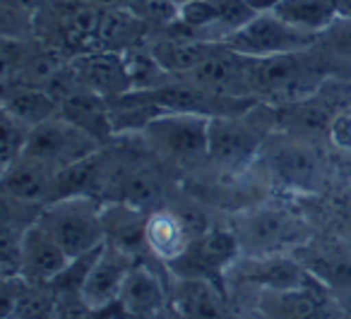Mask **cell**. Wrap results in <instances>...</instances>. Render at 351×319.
<instances>
[{"mask_svg":"<svg viewBox=\"0 0 351 319\" xmlns=\"http://www.w3.org/2000/svg\"><path fill=\"white\" fill-rule=\"evenodd\" d=\"M260 303L269 319H335L332 303L317 281L287 290H263Z\"/></svg>","mask_w":351,"mask_h":319,"instance_id":"obj_16","label":"cell"},{"mask_svg":"<svg viewBox=\"0 0 351 319\" xmlns=\"http://www.w3.org/2000/svg\"><path fill=\"white\" fill-rule=\"evenodd\" d=\"M269 10L287 20L289 25L313 34H322L339 20L337 0H277Z\"/></svg>","mask_w":351,"mask_h":319,"instance_id":"obj_23","label":"cell"},{"mask_svg":"<svg viewBox=\"0 0 351 319\" xmlns=\"http://www.w3.org/2000/svg\"><path fill=\"white\" fill-rule=\"evenodd\" d=\"M226 281L239 285H258L263 290H287L313 283L315 279L303 261L277 252V255L239 257L226 271Z\"/></svg>","mask_w":351,"mask_h":319,"instance_id":"obj_9","label":"cell"},{"mask_svg":"<svg viewBox=\"0 0 351 319\" xmlns=\"http://www.w3.org/2000/svg\"><path fill=\"white\" fill-rule=\"evenodd\" d=\"M234 233L245 255H277L284 245L301 240V223L277 209H258L248 214Z\"/></svg>","mask_w":351,"mask_h":319,"instance_id":"obj_11","label":"cell"},{"mask_svg":"<svg viewBox=\"0 0 351 319\" xmlns=\"http://www.w3.org/2000/svg\"><path fill=\"white\" fill-rule=\"evenodd\" d=\"M3 113L27 127H36L60 116V103L49 89L29 84H3Z\"/></svg>","mask_w":351,"mask_h":319,"instance_id":"obj_22","label":"cell"},{"mask_svg":"<svg viewBox=\"0 0 351 319\" xmlns=\"http://www.w3.org/2000/svg\"><path fill=\"white\" fill-rule=\"evenodd\" d=\"M56 170L29 156H20L15 164L3 168V194L22 207L44 209L51 202Z\"/></svg>","mask_w":351,"mask_h":319,"instance_id":"obj_15","label":"cell"},{"mask_svg":"<svg viewBox=\"0 0 351 319\" xmlns=\"http://www.w3.org/2000/svg\"><path fill=\"white\" fill-rule=\"evenodd\" d=\"M104 12L92 0H46L32 17V36L73 60L99 51Z\"/></svg>","mask_w":351,"mask_h":319,"instance_id":"obj_1","label":"cell"},{"mask_svg":"<svg viewBox=\"0 0 351 319\" xmlns=\"http://www.w3.org/2000/svg\"><path fill=\"white\" fill-rule=\"evenodd\" d=\"M169 3H173V5H183L186 0H169Z\"/></svg>","mask_w":351,"mask_h":319,"instance_id":"obj_29","label":"cell"},{"mask_svg":"<svg viewBox=\"0 0 351 319\" xmlns=\"http://www.w3.org/2000/svg\"><path fill=\"white\" fill-rule=\"evenodd\" d=\"M317 36L320 34L289 25L272 10H263L243 27L231 31L221 44L229 46L236 53L248 55V58H272V55L303 53L315 46Z\"/></svg>","mask_w":351,"mask_h":319,"instance_id":"obj_4","label":"cell"},{"mask_svg":"<svg viewBox=\"0 0 351 319\" xmlns=\"http://www.w3.org/2000/svg\"><path fill=\"white\" fill-rule=\"evenodd\" d=\"M241 257V242L234 231L212 228L197 233L188 250L178 259L171 261L173 279H226V271Z\"/></svg>","mask_w":351,"mask_h":319,"instance_id":"obj_7","label":"cell"},{"mask_svg":"<svg viewBox=\"0 0 351 319\" xmlns=\"http://www.w3.org/2000/svg\"><path fill=\"white\" fill-rule=\"evenodd\" d=\"M253 108L243 116H221L210 120V149L207 159L224 170L245 168L263 146L267 144L269 135L260 123L250 120Z\"/></svg>","mask_w":351,"mask_h":319,"instance_id":"obj_6","label":"cell"},{"mask_svg":"<svg viewBox=\"0 0 351 319\" xmlns=\"http://www.w3.org/2000/svg\"><path fill=\"white\" fill-rule=\"evenodd\" d=\"M118 188H121L118 202L130 204V207L140 209V212H145V209L154 212V209H159L156 204H159V199H161V183L149 170H142V168L128 170V173L121 175V180H118Z\"/></svg>","mask_w":351,"mask_h":319,"instance_id":"obj_25","label":"cell"},{"mask_svg":"<svg viewBox=\"0 0 351 319\" xmlns=\"http://www.w3.org/2000/svg\"><path fill=\"white\" fill-rule=\"evenodd\" d=\"M77 73V79L89 92L99 94L106 101L125 97L132 92V77L128 70L125 53L121 51H92L70 60Z\"/></svg>","mask_w":351,"mask_h":319,"instance_id":"obj_13","label":"cell"},{"mask_svg":"<svg viewBox=\"0 0 351 319\" xmlns=\"http://www.w3.org/2000/svg\"><path fill=\"white\" fill-rule=\"evenodd\" d=\"M193 233L188 221L176 214L173 209H154V212L147 214V223H145V242L149 255L156 261H164L171 264L173 259L183 255L188 250L193 240Z\"/></svg>","mask_w":351,"mask_h":319,"instance_id":"obj_18","label":"cell"},{"mask_svg":"<svg viewBox=\"0 0 351 319\" xmlns=\"http://www.w3.org/2000/svg\"><path fill=\"white\" fill-rule=\"evenodd\" d=\"M210 120L197 113H159L142 130L152 151L176 164H197L210 149Z\"/></svg>","mask_w":351,"mask_h":319,"instance_id":"obj_3","label":"cell"},{"mask_svg":"<svg viewBox=\"0 0 351 319\" xmlns=\"http://www.w3.org/2000/svg\"><path fill=\"white\" fill-rule=\"evenodd\" d=\"M36 221L56 238L70 259L89 255L106 242L104 204L97 197H65L44 204Z\"/></svg>","mask_w":351,"mask_h":319,"instance_id":"obj_2","label":"cell"},{"mask_svg":"<svg viewBox=\"0 0 351 319\" xmlns=\"http://www.w3.org/2000/svg\"><path fill=\"white\" fill-rule=\"evenodd\" d=\"M171 305L178 319H226L219 283L205 279H176Z\"/></svg>","mask_w":351,"mask_h":319,"instance_id":"obj_21","label":"cell"},{"mask_svg":"<svg viewBox=\"0 0 351 319\" xmlns=\"http://www.w3.org/2000/svg\"><path fill=\"white\" fill-rule=\"evenodd\" d=\"M327 142L341 154L351 156V103L335 111L330 120V130H327Z\"/></svg>","mask_w":351,"mask_h":319,"instance_id":"obj_27","label":"cell"},{"mask_svg":"<svg viewBox=\"0 0 351 319\" xmlns=\"http://www.w3.org/2000/svg\"><path fill=\"white\" fill-rule=\"evenodd\" d=\"M97 151H101V144L94 137H89L77 125L65 120L63 116H56L41 125L32 127L22 156H29V159L39 161L58 173V170L68 168V166L97 154Z\"/></svg>","mask_w":351,"mask_h":319,"instance_id":"obj_5","label":"cell"},{"mask_svg":"<svg viewBox=\"0 0 351 319\" xmlns=\"http://www.w3.org/2000/svg\"><path fill=\"white\" fill-rule=\"evenodd\" d=\"M29 130L25 123L15 120L12 116L3 113V168H8L10 164H15L22 154H25L27 146V137H29Z\"/></svg>","mask_w":351,"mask_h":319,"instance_id":"obj_26","label":"cell"},{"mask_svg":"<svg viewBox=\"0 0 351 319\" xmlns=\"http://www.w3.org/2000/svg\"><path fill=\"white\" fill-rule=\"evenodd\" d=\"M118 307L130 319H154L166 307V288L152 266L135 261L123 283Z\"/></svg>","mask_w":351,"mask_h":319,"instance_id":"obj_19","label":"cell"},{"mask_svg":"<svg viewBox=\"0 0 351 319\" xmlns=\"http://www.w3.org/2000/svg\"><path fill=\"white\" fill-rule=\"evenodd\" d=\"M60 116L94 137L99 144L116 135L111 120V103L99 94L89 92L87 87L75 89L73 94L60 99Z\"/></svg>","mask_w":351,"mask_h":319,"instance_id":"obj_20","label":"cell"},{"mask_svg":"<svg viewBox=\"0 0 351 319\" xmlns=\"http://www.w3.org/2000/svg\"><path fill=\"white\" fill-rule=\"evenodd\" d=\"M313 51L322 60L327 75H351V20H337L330 29L317 36Z\"/></svg>","mask_w":351,"mask_h":319,"instance_id":"obj_24","label":"cell"},{"mask_svg":"<svg viewBox=\"0 0 351 319\" xmlns=\"http://www.w3.org/2000/svg\"><path fill=\"white\" fill-rule=\"evenodd\" d=\"M337 15L339 20H351V0H337Z\"/></svg>","mask_w":351,"mask_h":319,"instance_id":"obj_28","label":"cell"},{"mask_svg":"<svg viewBox=\"0 0 351 319\" xmlns=\"http://www.w3.org/2000/svg\"><path fill=\"white\" fill-rule=\"evenodd\" d=\"M183 79H191L197 87L210 89L221 97L253 99V94H250V58L243 53H236L224 44L212 58L197 65Z\"/></svg>","mask_w":351,"mask_h":319,"instance_id":"obj_12","label":"cell"},{"mask_svg":"<svg viewBox=\"0 0 351 319\" xmlns=\"http://www.w3.org/2000/svg\"><path fill=\"white\" fill-rule=\"evenodd\" d=\"M135 264V255L121 250L113 242H104L94 255L82 283H80V298L92 312L101 314L118 305L123 283Z\"/></svg>","mask_w":351,"mask_h":319,"instance_id":"obj_8","label":"cell"},{"mask_svg":"<svg viewBox=\"0 0 351 319\" xmlns=\"http://www.w3.org/2000/svg\"><path fill=\"white\" fill-rule=\"evenodd\" d=\"M20 276L29 283H53L60 274L70 266V257L63 252V247L56 242V238L34 221L25 233L20 242Z\"/></svg>","mask_w":351,"mask_h":319,"instance_id":"obj_14","label":"cell"},{"mask_svg":"<svg viewBox=\"0 0 351 319\" xmlns=\"http://www.w3.org/2000/svg\"><path fill=\"white\" fill-rule=\"evenodd\" d=\"M267 170L284 188L313 190L322 178V159L313 144L303 137H287L282 142H272L263 146Z\"/></svg>","mask_w":351,"mask_h":319,"instance_id":"obj_10","label":"cell"},{"mask_svg":"<svg viewBox=\"0 0 351 319\" xmlns=\"http://www.w3.org/2000/svg\"><path fill=\"white\" fill-rule=\"evenodd\" d=\"M147 49L171 77H186L221 49V41L183 39V36H152Z\"/></svg>","mask_w":351,"mask_h":319,"instance_id":"obj_17","label":"cell"}]
</instances>
